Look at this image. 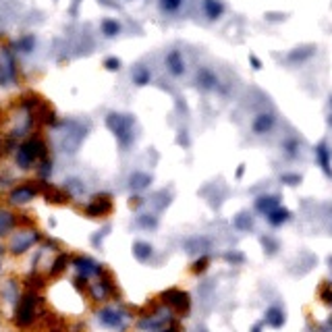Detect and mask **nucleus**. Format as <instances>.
<instances>
[{"instance_id": "11", "label": "nucleus", "mask_w": 332, "mask_h": 332, "mask_svg": "<svg viewBox=\"0 0 332 332\" xmlns=\"http://www.w3.org/2000/svg\"><path fill=\"white\" fill-rule=\"evenodd\" d=\"M152 245L150 243H145V241H137V243H133V255L139 260V262H147L150 257H152Z\"/></svg>"}, {"instance_id": "13", "label": "nucleus", "mask_w": 332, "mask_h": 332, "mask_svg": "<svg viewBox=\"0 0 332 332\" xmlns=\"http://www.w3.org/2000/svg\"><path fill=\"white\" fill-rule=\"evenodd\" d=\"M287 216H289V212L287 210H279V212H274V214H270L268 216V220H270V223L272 225H281V223H285V220H287Z\"/></svg>"}, {"instance_id": "8", "label": "nucleus", "mask_w": 332, "mask_h": 332, "mask_svg": "<svg viewBox=\"0 0 332 332\" xmlns=\"http://www.w3.org/2000/svg\"><path fill=\"white\" fill-rule=\"evenodd\" d=\"M35 195H38V189H35L33 185L25 183V185H19L17 189L11 191V201H13V204H27V201H31Z\"/></svg>"}, {"instance_id": "16", "label": "nucleus", "mask_w": 332, "mask_h": 332, "mask_svg": "<svg viewBox=\"0 0 332 332\" xmlns=\"http://www.w3.org/2000/svg\"><path fill=\"white\" fill-rule=\"evenodd\" d=\"M137 223H139L143 229H150V227L154 229V227H156V220H154V218H143V216H139Z\"/></svg>"}, {"instance_id": "12", "label": "nucleus", "mask_w": 332, "mask_h": 332, "mask_svg": "<svg viewBox=\"0 0 332 332\" xmlns=\"http://www.w3.org/2000/svg\"><path fill=\"white\" fill-rule=\"evenodd\" d=\"M67 264H69V255H67V253H61L57 260H54V264H52V268H50V276H59V274L67 268Z\"/></svg>"}, {"instance_id": "9", "label": "nucleus", "mask_w": 332, "mask_h": 332, "mask_svg": "<svg viewBox=\"0 0 332 332\" xmlns=\"http://www.w3.org/2000/svg\"><path fill=\"white\" fill-rule=\"evenodd\" d=\"M110 283H113V281H110L108 276H106V279H102V281H98V283H94L91 285V299L94 301H104L110 293H113V285H110Z\"/></svg>"}, {"instance_id": "6", "label": "nucleus", "mask_w": 332, "mask_h": 332, "mask_svg": "<svg viewBox=\"0 0 332 332\" xmlns=\"http://www.w3.org/2000/svg\"><path fill=\"white\" fill-rule=\"evenodd\" d=\"M110 210H113V201H110V197L108 195H98V197H94V201L85 208V214L89 216V218H98V216H106Z\"/></svg>"}, {"instance_id": "3", "label": "nucleus", "mask_w": 332, "mask_h": 332, "mask_svg": "<svg viewBox=\"0 0 332 332\" xmlns=\"http://www.w3.org/2000/svg\"><path fill=\"white\" fill-rule=\"evenodd\" d=\"M127 313L119 307H104L98 311V320L102 326L110 328V330H125V324H127Z\"/></svg>"}, {"instance_id": "1", "label": "nucleus", "mask_w": 332, "mask_h": 332, "mask_svg": "<svg viewBox=\"0 0 332 332\" xmlns=\"http://www.w3.org/2000/svg\"><path fill=\"white\" fill-rule=\"evenodd\" d=\"M40 297L35 293H27L23 299H19L17 309H15V324L17 326H29L35 320V309H38Z\"/></svg>"}, {"instance_id": "7", "label": "nucleus", "mask_w": 332, "mask_h": 332, "mask_svg": "<svg viewBox=\"0 0 332 332\" xmlns=\"http://www.w3.org/2000/svg\"><path fill=\"white\" fill-rule=\"evenodd\" d=\"M162 297L169 301L175 309H179V311H187V309H189V297H187V293H183V291L171 289V291H166Z\"/></svg>"}, {"instance_id": "14", "label": "nucleus", "mask_w": 332, "mask_h": 332, "mask_svg": "<svg viewBox=\"0 0 332 332\" xmlns=\"http://www.w3.org/2000/svg\"><path fill=\"white\" fill-rule=\"evenodd\" d=\"M147 181H150L147 177H143V175H135V177H131V187L139 191V189H143V187L147 185Z\"/></svg>"}, {"instance_id": "5", "label": "nucleus", "mask_w": 332, "mask_h": 332, "mask_svg": "<svg viewBox=\"0 0 332 332\" xmlns=\"http://www.w3.org/2000/svg\"><path fill=\"white\" fill-rule=\"evenodd\" d=\"M73 266L77 270V274L85 276V279H89V276H100L102 274V266L98 262H94L91 257H85V255H79L73 260Z\"/></svg>"}, {"instance_id": "17", "label": "nucleus", "mask_w": 332, "mask_h": 332, "mask_svg": "<svg viewBox=\"0 0 332 332\" xmlns=\"http://www.w3.org/2000/svg\"><path fill=\"white\" fill-rule=\"evenodd\" d=\"M119 65H121V63H119V61H115V59H110V61H106V67H108L110 71H115V69H119Z\"/></svg>"}, {"instance_id": "2", "label": "nucleus", "mask_w": 332, "mask_h": 332, "mask_svg": "<svg viewBox=\"0 0 332 332\" xmlns=\"http://www.w3.org/2000/svg\"><path fill=\"white\" fill-rule=\"evenodd\" d=\"M44 154H46V145H44L42 141H38V139H31V141H27V143H23V145L19 147V152H17V162H19L21 169H31L33 162H35L38 158H42Z\"/></svg>"}, {"instance_id": "15", "label": "nucleus", "mask_w": 332, "mask_h": 332, "mask_svg": "<svg viewBox=\"0 0 332 332\" xmlns=\"http://www.w3.org/2000/svg\"><path fill=\"white\" fill-rule=\"evenodd\" d=\"M104 31H106V35H115V33L119 31V25H117V23L106 21V23H104Z\"/></svg>"}, {"instance_id": "10", "label": "nucleus", "mask_w": 332, "mask_h": 332, "mask_svg": "<svg viewBox=\"0 0 332 332\" xmlns=\"http://www.w3.org/2000/svg\"><path fill=\"white\" fill-rule=\"evenodd\" d=\"M15 225H17V216H13L9 210H0V237L13 231Z\"/></svg>"}, {"instance_id": "4", "label": "nucleus", "mask_w": 332, "mask_h": 332, "mask_svg": "<svg viewBox=\"0 0 332 332\" xmlns=\"http://www.w3.org/2000/svg\"><path fill=\"white\" fill-rule=\"evenodd\" d=\"M38 241H40V233H38V231H19V233L13 237V241H11V253L21 255V253H25L27 249H31Z\"/></svg>"}]
</instances>
